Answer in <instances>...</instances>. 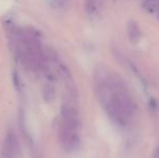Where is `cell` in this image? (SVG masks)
I'll list each match as a JSON object with an SVG mask.
<instances>
[{
  "instance_id": "2",
  "label": "cell",
  "mask_w": 159,
  "mask_h": 158,
  "mask_svg": "<svg viewBox=\"0 0 159 158\" xmlns=\"http://www.w3.org/2000/svg\"><path fill=\"white\" fill-rule=\"evenodd\" d=\"M60 138L63 147L67 152H75L80 146L79 130L69 128V127L61 124L60 129Z\"/></svg>"
},
{
  "instance_id": "4",
  "label": "cell",
  "mask_w": 159,
  "mask_h": 158,
  "mask_svg": "<svg viewBox=\"0 0 159 158\" xmlns=\"http://www.w3.org/2000/svg\"><path fill=\"white\" fill-rule=\"evenodd\" d=\"M103 0H86V10L90 17H95L100 13Z\"/></svg>"
},
{
  "instance_id": "5",
  "label": "cell",
  "mask_w": 159,
  "mask_h": 158,
  "mask_svg": "<svg viewBox=\"0 0 159 158\" xmlns=\"http://www.w3.org/2000/svg\"><path fill=\"white\" fill-rule=\"evenodd\" d=\"M143 7L149 12H155L159 10V0H144Z\"/></svg>"
},
{
  "instance_id": "1",
  "label": "cell",
  "mask_w": 159,
  "mask_h": 158,
  "mask_svg": "<svg viewBox=\"0 0 159 158\" xmlns=\"http://www.w3.org/2000/svg\"><path fill=\"white\" fill-rule=\"evenodd\" d=\"M95 92L103 108L118 126L126 127L135 114V105L127 84L119 76L100 68L95 74Z\"/></svg>"
},
{
  "instance_id": "3",
  "label": "cell",
  "mask_w": 159,
  "mask_h": 158,
  "mask_svg": "<svg viewBox=\"0 0 159 158\" xmlns=\"http://www.w3.org/2000/svg\"><path fill=\"white\" fill-rule=\"evenodd\" d=\"M127 34L129 37V40L132 43H138L141 40L142 34H141V29L139 27L138 23L134 21H129L127 24Z\"/></svg>"
}]
</instances>
